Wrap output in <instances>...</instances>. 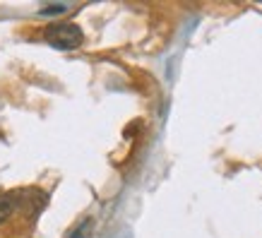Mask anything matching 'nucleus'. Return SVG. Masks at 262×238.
I'll list each match as a JSON object with an SVG mask.
<instances>
[{
    "instance_id": "4",
    "label": "nucleus",
    "mask_w": 262,
    "mask_h": 238,
    "mask_svg": "<svg viewBox=\"0 0 262 238\" xmlns=\"http://www.w3.org/2000/svg\"><path fill=\"white\" fill-rule=\"evenodd\" d=\"M43 12H65V5H53V8H43Z\"/></svg>"
},
{
    "instance_id": "3",
    "label": "nucleus",
    "mask_w": 262,
    "mask_h": 238,
    "mask_svg": "<svg viewBox=\"0 0 262 238\" xmlns=\"http://www.w3.org/2000/svg\"><path fill=\"white\" fill-rule=\"evenodd\" d=\"M89 226H92V219H87V222H84V224H82V226H80V229H77V231H75V233H72V236L70 238H89Z\"/></svg>"
},
{
    "instance_id": "2",
    "label": "nucleus",
    "mask_w": 262,
    "mask_h": 238,
    "mask_svg": "<svg viewBox=\"0 0 262 238\" xmlns=\"http://www.w3.org/2000/svg\"><path fill=\"white\" fill-rule=\"evenodd\" d=\"M27 190H10V192H0V224H5L10 217L15 214L17 209L22 207Z\"/></svg>"
},
{
    "instance_id": "1",
    "label": "nucleus",
    "mask_w": 262,
    "mask_h": 238,
    "mask_svg": "<svg viewBox=\"0 0 262 238\" xmlns=\"http://www.w3.org/2000/svg\"><path fill=\"white\" fill-rule=\"evenodd\" d=\"M43 39L53 48L72 51V48L82 46L84 32L80 29V24H75V22H51L46 29H43Z\"/></svg>"
}]
</instances>
